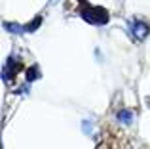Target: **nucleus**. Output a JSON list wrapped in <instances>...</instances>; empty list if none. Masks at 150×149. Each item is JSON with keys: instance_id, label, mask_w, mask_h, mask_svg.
I'll use <instances>...</instances> for the list:
<instances>
[{"instance_id": "nucleus-2", "label": "nucleus", "mask_w": 150, "mask_h": 149, "mask_svg": "<svg viewBox=\"0 0 150 149\" xmlns=\"http://www.w3.org/2000/svg\"><path fill=\"white\" fill-rule=\"evenodd\" d=\"M146 25H137L135 27V34H137V37H139V38H143L144 37V34H146Z\"/></svg>"}, {"instance_id": "nucleus-1", "label": "nucleus", "mask_w": 150, "mask_h": 149, "mask_svg": "<svg viewBox=\"0 0 150 149\" xmlns=\"http://www.w3.org/2000/svg\"><path fill=\"white\" fill-rule=\"evenodd\" d=\"M82 15L89 23H106V19H108V14L103 8H88V10H82Z\"/></svg>"}]
</instances>
